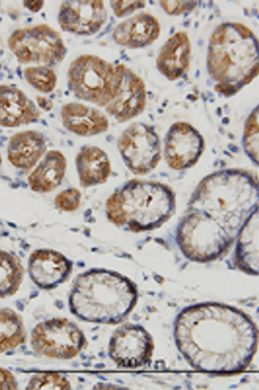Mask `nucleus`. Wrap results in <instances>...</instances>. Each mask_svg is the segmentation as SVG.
<instances>
[{
    "label": "nucleus",
    "mask_w": 259,
    "mask_h": 390,
    "mask_svg": "<svg viewBox=\"0 0 259 390\" xmlns=\"http://www.w3.org/2000/svg\"><path fill=\"white\" fill-rule=\"evenodd\" d=\"M61 116L64 126L81 136H92L104 132L109 126L108 118L101 111L77 102L64 104Z\"/></svg>",
    "instance_id": "obj_15"
},
{
    "label": "nucleus",
    "mask_w": 259,
    "mask_h": 390,
    "mask_svg": "<svg viewBox=\"0 0 259 390\" xmlns=\"http://www.w3.org/2000/svg\"><path fill=\"white\" fill-rule=\"evenodd\" d=\"M239 262L251 272L258 271V216L254 212L245 223L240 234L237 249Z\"/></svg>",
    "instance_id": "obj_22"
},
{
    "label": "nucleus",
    "mask_w": 259,
    "mask_h": 390,
    "mask_svg": "<svg viewBox=\"0 0 259 390\" xmlns=\"http://www.w3.org/2000/svg\"><path fill=\"white\" fill-rule=\"evenodd\" d=\"M107 19V11L102 1H66L60 8L58 20L62 29L79 35L93 34Z\"/></svg>",
    "instance_id": "obj_12"
},
{
    "label": "nucleus",
    "mask_w": 259,
    "mask_h": 390,
    "mask_svg": "<svg viewBox=\"0 0 259 390\" xmlns=\"http://www.w3.org/2000/svg\"><path fill=\"white\" fill-rule=\"evenodd\" d=\"M71 384L63 375L54 372H40L33 374L26 389H68Z\"/></svg>",
    "instance_id": "obj_26"
},
{
    "label": "nucleus",
    "mask_w": 259,
    "mask_h": 390,
    "mask_svg": "<svg viewBox=\"0 0 259 390\" xmlns=\"http://www.w3.org/2000/svg\"><path fill=\"white\" fill-rule=\"evenodd\" d=\"M127 68L96 55H82L69 66V86L78 98L106 107L116 94Z\"/></svg>",
    "instance_id": "obj_5"
},
{
    "label": "nucleus",
    "mask_w": 259,
    "mask_h": 390,
    "mask_svg": "<svg viewBox=\"0 0 259 390\" xmlns=\"http://www.w3.org/2000/svg\"><path fill=\"white\" fill-rule=\"evenodd\" d=\"M36 100L39 108L44 111H49L52 109L53 106L52 100L47 97L37 96Z\"/></svg>",
    "instance_id": "obj_33"
},
{
    "label": "nucleus",
    "mask_w": 259,
    "mask_h": 390,
    "mask_svg": "<svg viewBox=\"0 0 259 390\" xmlns=\"http://www.w3.org/2000/svg\"><path fill=\"white\" fill-rule=\"evenodd\" d=\"M160 26L152 15L141 13L123 21L115 28L113 37L119 45L138 48L149 45L158 37Z\"/></svg>",
    "instance_id": "obj_16"
},
{
    "label": "nucleus",
    "mask_w": 259,
    "mask_h": 390,
    "mask_svg": "<svg viewBox=\"0 0 259 390\" xmlns=\"http://www.w3.org/2000/svg\"><path fill=\"white\" fill-rule=\"evenodd\" d=\"M203 145L201 135L194 127L186 123H176L165 136V160L172 169H187L197 162Z\"/></svg>",
    "instance_id": "obj_11"
},
{
    "label": "nucleus",
    "mask_w": 259,
    "mask_h": 390,
    "mask_svg": "<svg viewBox=\"0 0 259 390\" xmlns=\"http://www.w3.org/2000/svg\"><path fill=\"white\" fill-rule=\"evenodd\" d=\"M117 147L126 166L135 175L149 173L161 158L158 135L143 123H134L128 126L119 136Z\"/></svg>",
    "instance_id": "obj_9"
},
{
    "label": "nucleus",
    "mask_w": 259,
    "mask_h": 390,
    "mask_svg": "<svg viewBox=\"0 0 259 390\" xmlns=\"http://www.w3.org/2000/svg\"><path fill=\"white\" fill-rule=\"evenodd\" d=\"M190 52L187 34L182 31L176 32L167 41L158 56V69L170 80L179 78L189 66Z\"/></svg>",
    "instance_id": "obj_19"
},
{
    "label": "nucleus",
    "mask_w": 259,
    "mask_h": 390,
    "mask_svg": "<svg viewBox=\"0 0 259 390\" xmlns=\"http://www.w3.org/2000/svg\"><path fill=\"white\" fill-rule=\"evenodd\" d=\"M47 149V143L41 133L32 130L22 131L10 138L7 157L15 167L29 170L45 155Z\"/></svg>",
    "instance_id": "obj_17"
},
{
    "label": "nucleus",
    "mask_w": 259,
    "mask_h": 390,
    "mask_svg": "<svg viewBox=\"0 0 259 390\" xmlns=\"http://www.w3.org/2000/svg\"><path fill=\"white\" fill-rule=\"evenodd\" d=\"M245 150L251 159L258 162V109L254 110L248 117L244 133Z\"/></svg>",
    "instance_id": "obj_27"
},
{
    "label": "nucleus",
    "mask_w": 259,
    "mask_h": 390,
    "mask_svg": "<svg viewBox=\"0 0 259 390\" xmlns=\"http://www.w3.org/2000/svg\"><path fill=\"white\" fill-rule=\"evenodd\" d=\"M66 167V159L60 151H49L29 175L27 180L30 188L38 193L53 191L63 180Z\"/></svg>",
    "instance_id": "obj_20"
},
{
    "label": "nucleus",
    "mask_w": 259,
    "mask_h": 390,
    "mask_svg": "<svg viewBox=\"0 0 259 390\" xmlns=\"http://www.w3.org/2000/svg\"><path fill=\"white\" fill-rule=\"evenodd\" d=\"M8 43L21 63L49 67L61 62L67 51L60 33L46 24L18 29L10 36Z\"/></svg>",
    "instance_id": "obj_6"
},
{
    "label": "nucleus",
    "mask_w": 259,
    "mask_h": 390,
    "mask_svg": "<svg viewBox=\"0 0 259 390\" xmlns=\"http://www.w3.org/2000/svg\"><path fill=\"white\" fill-rule=\"evenodd\" d=\"M161 6L169 14H179L194 9L195 1H160Z\"/></svg>",
    "instance_id": "obj_30"
},
{
    "label": "nucleus",
    "mask_w": 259,
    "mask_h": 390,
    "mask_svg": "<svg viewBox=\"0 0 259 390\" xmlns=\"http://www.w3.org/2000/svg\"><path fill=\"white\" fill-rule=\"evenodd\" d=\"M69 269L66 259L49 250H39L30 256L28 271L33 282L43 289H50L61 282Z\"/></svg>",
    "instance_id": "obj_18"
},
{
    "label": "nucleus",
    "mask_w": 259,
    "mask_h": 390,
    "mask_svg": "<svg viewBox=\"0 0 259 390\" xmlns=\"http://www.w3.org/2000/svg\"><path fill=\"white\" fill-rule=\"evenodd\" d=\"M255 182L250 174L238 170L216 172L200 183L191 205L208 216L215 215V218L219 214L228 226L236 228L257 202Z\"/></svg>",
    "instance_id": "obj_3"
},
{
    "label": "nucleus",
    "mask_w": 259,
    "mask_h": 390,
    "mask_svg": "<svg viewBox=\"0 0 259 390\" xmlns=\"http://www.w3.org/2000/svg\"><path fill=\"white\" fill-rule=\"evenodd\" d=\"M75 165L80 184L84 187L105 183L111 171L107 154L96 146L83 148L76 156Z\"/></svg>",
    "instance_id": "obj_21"
},
{
    "label": "nucleus",
    "mask_w": 259,
    "mask_h": 390,
    "mask_svg": "<svg viewBox=\"0 0 259 390\" xmlns=\"http://www.w3.org/2000/svg\"><path fill=\"white\" fill-rule=\"evenodd\" d=\"M152 347L151 338L143 328L125 324L117 328L111 336L109 355L119 368H137L148 361Z\"/></svg>",
    "instance_id": "obj_10"
},
{
    "label": "nucleus",
    "mask_w": 259,
    "mask_h": 390,
    "mask_svg": "<svg viewBox=\"0 0 259 390\" xmlns=\"http://www.w3.org/2000/svg\"><path fill=\"white\" fill-rule=\"evenodd\" d=\"M137 291L126 278L106 271L80 276L72 289L69 304L78 318L90 323L117 324L135 307Z\"/></svg>",
    "instance_id": "obj_1"
},
{
    "label": "nucleus",
    "mask_w": 259,
    "mask_h": 390,
    "mask_svg": "<svg viewBox=\"0 0 259 390\" xmlns=\"http://www.w3.org/2000/svg\"><path fill=\"white\" fill-rule=\"evenodd\" d=\"M182 250L191 258L206 260L218 255L227 242L226 232L218 222L198 211L187 217L179 229Z\"/></svg>",
    "instance_id": "obj_8"
},
{
    "label": "nucleus",
    "mask_w": 259,
    "mask_h": 390,
    "mask_svg": "<svg viewBox=\"0 0 259 390\" xmlns=\"http://www.w3.org/2000/svg\"><path fill=\"white\" fill-rule=\"evenodd\" d=\"M80 198V193L77 189H68L61 192L56 196L55 203L62 210L72 211L79 206Z\"/></svg>",
    "instance_id": "obj_28"
},
{
    "label": "nucleus",
    "mask_w": 259,
    "mask_h": 390,
    "mask_svg": "<svg viewBox=\"0 0 259 390\" xmlns=\"http://www.w3.org/2000/svg\"><path fill=\"white\" fill-rule=\"evenodd\" d=\"M26 332L21 316L13 310L0 309V353L25 343Z\"/></svg>",
    "instance_id": "obj_23"
},
{
    "label": "nucleus",
    "mask_w": 259,
    "mask_h": 390,
    "mask_svg": "<svg viewBox=\"0 0 259 390\" xmlns=\"http://www.w3.org/2000/svg\"><path fill=\"white\" fill-rule=\"evenodd\" d=\"M40 111L20 89L0 85V126L18 127L36 121Z\"/></svg>",
    "instance_id": "obj_14"
},
{
    "label": "nucleus",
    "mask_w": 259,
    "mask_h": 390,
    "mask_svg": "<svg viewBox=\"0 0 259 390\" xmlns=\"http://www.w3.org/2000/svg\"><path fill=\"white\" fill-rule=\"evenodd\" d=\"M24 6L33 12H38L43 7V1H25L23 2Z\"/></svg>",
    "instance_id": "obj_32"
},
{
    "label": "nucleus",
    "mask_w": 259,
    "mask_h": 390,
    "mask_svg": "<svg viewBox=\"0 0 259 390\" xmlns=\"http://www.w3.org/2000/svg\"><path fill=\"white\" fill-rule=\"evenodd\" d=\"M33 349L47 358L69 360L77 356L86 344L80 329L71 321L61 317L38 324L31 334Z\"/></svg>",
    "instance_id": "obj_7"
},
{
    "label": "nucleus",
    "mask_w": 259,
    "mask_h": 390,
    "mask_svg": "<svg viewBox=\"0 0 259 390\" xmlns=\"http://www.w3.org/2000/svg\"><path fill=\"white\" fill-rule=\"evenodd\" d=\"M174 206L170 190L161 184L133 180L113 194L107 202V211L114 223L128 222L144 229L165 219Z\"/></svg>",
    "instance_id": "obj_4"
},
{
    "label": "nucleus",
    "mask_w": 259,
    "mask_h": 390,
    "mask_svg": "<svg viewBox=\"0 0 259 390\" xmlns=\"http://www.w3.org/2000/svg\"><path fill=\"white\" fill-rule=\"evenodd\" d=\"M23 75L26 81L39 92L49 93L56 87L57 76L49 66H29L25 69Z\"/></svg>",
    "instance_id": "obj_25"
},
{
    "label": "nucleus",
    "mask_w": 259,
    "mask_h": 390,
    "mask_svg": "<svg viewBox=\"0 0 259 390\" xmlns=\"http://www.w3.org/2000/svg\"><path fill=\"white\" fill-rule=\"evenodd\" d=\"M17 383L13 374L8 370L0 367V389H16Z\"/></svg>",
    "instance_id": "obj_31"
},
{
    "label": "nucleus",
    "mask_w": 259,
    "mask_h": 390,
    "mask_svg": "<svg viewBox=\"0 0 259 390\" xmlns=\"http://www.w3.org/2000/svg\"><path fill=\"white\" fill-rule=\"evenodd\" d=\"M255 37L237 23L218 26L210 39L207 64L211 77L220 83L215 88L228 96L250 83L258 73Z\"/></svg>",
    "instance_id": "obj_2"
},
{
    "label": "nucleus",
    "mask_w": 259,
    "mask_h": 390,
    "mask_svg": "<svg viewBox=\"0 0 259 390\" xmlns=\"http://www.w3.org/2000/svg\"><path fill=\"white\" fill-rule=\"evenodd\" d=\"M110 4L115 15L118 17H121L144 7L146 2L141 1H110Z\"/></svg>",
    "instance_id": "obj_29"
},
{
    "label": "nucleus",
    "mask_w": 259,
    "mask_h": 390,
    "mask_svg": "<svg viewBox=\"0 0 259 390\" xmlns=\"http://www.w3.org/2000/svg\"><path fill=\"white\" fill-rule=\"evenodd\" d=\"M23 269L17 257L0 251V299L11 296L19 289Z\"/></svg>",
    "instance_id": "obj_24"
},
{
    "label": "nucleus",
    "mask_w": 259,
    "mask_h": 390,
    "mask_svg": "<svg viewBox=\"0 0 259 390\" xmlns=\"http://www.w3.org/2000/svg\"><path fill=\"white\" fill-rule=\"evenodd\" d=\"M2 162H3V159H2V156L1 152V148H0V166L2 165Z\"/></svg>",
    "instance_id": "obj_34"
},
{
    "label": "nucleus",
    "mask_w": 259,
    "mask_h": 390,
    "mask_svg": "<svg viewBox=\"0 0 259 390\" xmlns=\"http://www.w3.org/2000/svg\"><path fill=\"white\" fill-rule=\"evenodd\" d=\"M146 98L144 81L132 70L127 68L116 94L106 105V111L118 122H126L144 111Z\"/></svg>",
    "instance_id": "obj_13"
}]
</instances>
